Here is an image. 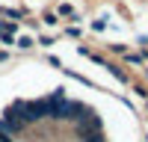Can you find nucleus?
<instances>
[{
	"mask_svg": "<svg viewBox=\"0 0 148 142\" xmlns=\"http://www.w3.org/2000/svg\"><path fill=\"white\" fill-rule=\"evenodd\" d=\"M83 139H86V142H107L101 130H98V133H89V136H83Z\"/></svg>",
	"mask_w": 148,
	"mask_h": 142,
	"instance_id": "nucleus-1",
	"label": "nucleus"
},
{
	"mask_svg": "<svg viewBox=\"0 0 148 142\" xmlns=\"http://www.w3.org/2000/svg\"><path fill=\"white\" fill-rule=\"evenodd\" d=\"M3 15H6V18H21L24 12H18V9H3Z\"/></svg>",
	"mask_w": 148,
	"mask_h": 142,
	"instance_id": "nucleus-2",
	"label": "nucleus"
},
{
	"mask_svg": "<svg viewBox=\"0 0 148 142\" xmlns=\"http://www.w3.org/2000/svg\"><path fill=\"white\" fill-rule=\"evenodd\" d=\"M59 12H62V15H71V18H74V9H71L68 3H65V6H59Z\"/></svg>",
	"mask_w": 148,
	"mask_h": 142,
	"instance_id": "nucleus-3",
	"label": "nucleus"
}]
</instances>
